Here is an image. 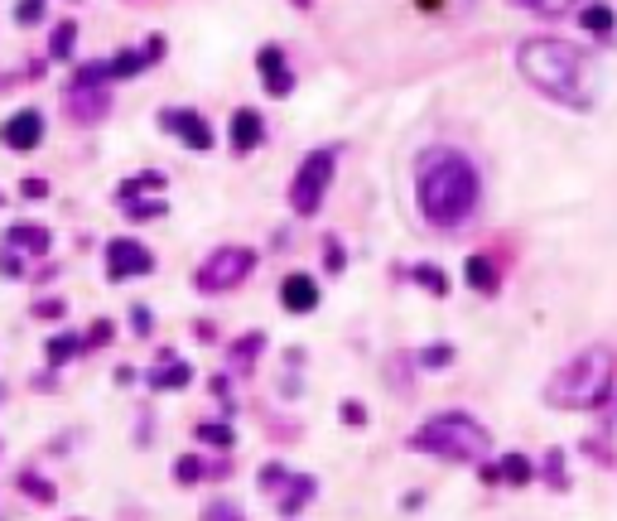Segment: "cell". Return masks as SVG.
<instances>
[{
    "instance_id": "obj_1",
    "label": "cell",
    "mask_w": 617,
    "mask_h": 521,
    "mask_svg": "<svg viewBox=\"0 0 617 521\" xmlns=\"http://www.w3.org/2000/svg\"><path fill=\"white\" fill-rule=\"evenodd\" d=\"M478 198H483V179H478V165L454 150V145H430L415 165V203L425 222L434 227H463V222L478 213Z\"/></svg>"
},
{
    "instance_id": "obj_2",
    "label": "cell",
    "mask_w": 617,
    "mask_h": 521,
    "mask_svg": "<svg viewBox=\"0 0 617 521\" xmlns=\"http://www.w3.org/2000/svg\"><path fill=\"white\" fill-rule=\"evenodd\" d=\"M516 68H521V78L536 87L540 97H550V102H564V107H589V97H584V68H589V54L579 49V44H564V39H526L521 49H516Z\"/></svg>"
},
{
    "instance_id": "obj_3",
    "label": "cell",
    "mask_w": 617,
    "mask_h": 521,
    "mask_svg": "<svg viewBox=\"0 0 617 521\" xmlns=\"http://www.w3.org/2000/svg\"><path fill=\"white\" fill-rule=\"evenodd\" d=\"M617 377V362L608 348H584L579 357H569L560 372L545 382V401L555 411H593L608 401Z\"/></svg>"
},
{
    "instance_id": "obj_4",
    "label": "cell",
    "mask_w": 617,
    "mask_h": 521,
    "mask_svg": "<svg viewBox=\"0 0 617 521\" xmlns=\"http://www.w3.org/2000/svg\"><path fill=\"white\" fill-rule=\"evenodd\" d=\"M487 430L473 420V415L463 411H444L425 420L415 435H410V449L415 454H434V459H444V464H478L487 454Z\"/></svg>"
},
{
    "instance_id": "obj_5",
    "label": "cell",
    "mask_w": 617,
    "mask_h": 521,
    "mask_svg": "<svg viewBox=\"0 0 617 521\" xmlns=\"http://www.w3.org/2000/svg\"><path fill=\"white\" fill-rule=\"evenodd\" d=\"M333 165H338V150H333V145L309 150V155L299 160V174H295V184H290V208H295L299 218H314L323 208V193L333 184Z\"/></svg>"
},
{
    "instance_id": "obj_6",
    "label": "cell",
    "mask_w": 617,
    "mask_h": 521,
    "mask_svg": "<svg viewBox=\"0 0 617 521\" xmlns=\"http://www.w3.org/2000/svg\"><path fill=\"white\" fill-rule=\"evenodd\" d=\"M256 271V251L251 247H217L198 275H193V285L203 290V295H222V290H237L246 275Z\"/></svg>"
},
{
    "instance_id": "obj_7",
    "label": "cell",
    "mask_w": 617,
    "mask_h": 521,
    "mask_svg": "<svg viewBox=\"0 0 617 521\" xmlns=\"http://www.w3.org/2000/svg\"><path fill=\"white\" fill-rule=\"evenodd\" d=\"M63 111L73 116V121H102L111 111V87L107 83H68V92H63Z\"/></svg>"
},
{
    "instance_id": "obj_8",
    "label": "cell",
    "mask_w": 617,
    "mask_h": 521,
    "mask_svg": "<svg viewBox=\"0 0 617 521\" xmlns=\"http://www.w3.org/2000/svg\"><path fill=\"white\" fill-rule=\"evenodd\" d=\"M150 271H155L150 247H140L135 237H116V242H107V275L111 280H131V275H150Z\"/></svg>"
},
{
    "instance_id": "obj_9",
    "label": "cell",
    "mask_w": 617,
    "mask_h": 521,
    "mask_svg": "<svg viewBox=\"0 0 617 521\" xmlns=\"http://www.w3.org/2000/svg\"><path fill=\"white\" fill-rule=\"evenodd\" d=\"M160 126H164V131H174V136L184 140L188 150H213V131H208V121H203L198 111H188V107H164V111H160Z\"/></svg>"
},
{
    "instance_id": "obj_10",
    "label": "cell",
    "mask_w": 617,
    "mask_h": 521,
    "mask_svg": "<svg viewBox=\"0 0 617 521\" xmlns=\"http://www.w3.org/2000/svg\"><path fill=\"white\" fill-rule=\"evenodd\" d=\"M0 140L10 145V150H39L44 145V111L39 107H25V111H15L5 126H0Z\"/></svg>"
},
{
    "instance_id": "obj_11",
    "label": "cell",
    "mask_w": 617,
    "mask_h": 521,
    "mask_svg": "<svg viewBox=\"0 0 617 521\" xmlns=\"http://www.w3.org/2000/svg\"><path fill=\"white\" fill-rule=\"evenodd\" d=\"M256 68H261V78H266L270 97H290V92H295V73L285 68V49L266 44V49L256 54Z\"/></svg>"
},
{
    "instance_id": "obj_12",
    "label": "cell",
    "mask_w": 617,
    "mask_h": 521,
    "mask_svg": "<svg viewBox=\"0 0 617 521\" xmlns=\"http://www.w3.org/2000/svg\"><path fill=\"white\" fill-rule=\"evenodd\" d=\"M280 304L290 309V314H314L319 309V285H314V275H285V285H280Z\"/></svg>"
},
{
    "instance_id": "obj_13",
    "label": "cell",
    "mask_w": 617,
    "mask_h": 521,
    "mask_svg": "<svg viewBox=\"0 0 617 521\" xmlns=\"http://www.w3.org/2000/svg\"><path fill=\"white\" fill-rule=\"evenodd\" d=\"M266 140V121H261V111H251V107H242V111H232V150H256Z\"/></svg>"
},
{
    "instance_id": "obj_14",
    "label": "cell",
    "mask_w": 617,
    "mask_h": 521,
    "mask_svg": "<svg viewBox=\"0 0 617 521\" xmlns=\"http://www.w3.org/2000/svg\"><path fill=\"white\" fill-rule=\"evenodd\" d=\"M49 227H39V222H15L10 232H5V247L10 251H34V256H44L49 251Z\"/></svg>"
},
{
    "instance_id": "obj_15",
    "label": "cell",
    "mask_w": 617,
    "mask_h": 521,
    "mask_svg": "<svg viewBox=\"0 0 617 521\" xmlns=\"http://www.w3.org/2000/svg\"><path fill=\"white\" fill-rule=\"evenodd\" d=\"M145 382L155 386V391H179V386L193 382V367H188V362H179V357L164 353V367H150V377H145Z\"/></svg>"
},
{
    "instance_id": "obj_16",
    "label": "cell",
    "mask_w": 617,
    "mask_h": 521,
    "mask_svg": "<svg viewBox=\"0 0 617 521\" xmlns=\"http://www.w3.org/2000/svg\"><path fill=\"white\" fill-rule=\"evenodd\" d=\"M314 493H319V483H314L309 473H290V493L280 497V512H285V517H299V507Z\"/></svg>"
},
{
    "instance_id": "obj_17",
    "label": "cell",
    "mask_w": 617,
    "mask_h": 521,
    "mask_svg": "<svg viewBox=\"0 0 617 521\" xmlns=\"http://www.w3.org/2000/svg\"><path fill=\"white\" fill-rule=\"evenodd\" d=\"M579 25L589 29V34H613V29H617V10H613V5H603V0H593V5H584Z\"/></svg>"
},
{
    "instance_id": "obj_18",
    "label": "cell",
    "mask_w": 617,
    "mask_h": 521,
    "mask_svg": "<svg viewBox=\"0 0 617 521\" xmlns=\"http://www.w3.org/2000/svg\"><path fill=\"white\" fill-rule=\"evenodd\" d=\"M87 353V338H78V333H58V338H49V362L54 367H68L73 357Z\"/></svg>"
},
{
    "instance_id": "obj_19",
    "label": "cell",
    "mask_w": 617,
    "mask_h": 521,
    "mask_svg": "<svg viewBox=\"0 0 617 521\" xmlns=\"http://www.w3.org/2000/svg\"><path fill=\"white\" fill-rule=\"evenodd\" d=\"M497 473H502V483H511V488H526V483L536 478V468H531V459H526V454H502Z\"/></svg>"
},
{
    "instance_id": "obj_20",
    "label": "cell",
    "mask_w": 617,
    "mask_h": 521,
    "mask_svg": "<svg viewBox=\"0 0 617 521\" xmlns=\"http://www.w3.org/2000/svg\"><path fill=\"white\" fill-rule=\"evenodd\" d=\"M463 271H468V285H473L478 295H492V290H497V266H492L487 256H468Z\"/></svg>"
},
{
    "instance_id": "obj_21",
    "label": "cell",
    "mask_w": 617,
    "mask_h": 521,
    "mask_svg": "<svg viewBox=\"0 0 617 521\" xmlns=\"http://www.w3.org/2000/svg\"><path fill=\"white\" fill-rule=\"evenodd\" d=\"M410 275H415V285H425V290H430L434 300H444V295H449V275L439 271V266H430V261H420Z\"/></svg>"
},
{
    "instance_id": "obj_22",
    "label": "cell",
    "mask_w": 617,
    "mask_h": 521,
    "mask_svg": "<svg viewBox=\"0 0 617 521\" xmlns=\"http://www.w3.org/2000/svg\"><path fill=\"white\" fill-rule=\"evenodd\" d=\"M511 5L531 10V15H540V20H560V15H569L579 0H511Z\"/></svg>"
},
{
    "instance_id": "obj_23",
    "label": "cell",
    "mask_w": 617,
    "mask_h": 521,
    "mask_svg": "<svg viewBox=\"0 0 617 521\" xmlns=\"http://www.w3.org/2000/svg\"><path fill=\"white\" fill-rule=\"evenodd\" d=\"M121 208H126V218L131 222H150V218H164V203L160 198H121Z\"/></svg>"
},
{
    "instance_id": "obj_24",
    "label": "cell",
    "mask_w": 617,
    "mask_h": 521,
    "mask_svg": "<svg viewBox=\"0 0 617 521\" xmlns=\"http://www.w3.org/2000/svg\"><path fill=\"white\" fill-rule=\"evenodd\" d=\"M73 44H78V20H63L49 39V54L54 58H73Z\"/></svg>"
},
{
    "instance_id": "obj_25",
    "label": "cell",
    "mask_w": 617,
    "mask_h": 521,
    "mask_svg": "<svg viewBox=\"0 0 617 521\" xmlns=\"http://www.w3.org/2000/svg\"><path fill=\"white\" fill-rule=\"evenodd\" d=\"M203 473H208V464H203L198 454H184V459L174 464V483H184V488H193V483H203Z\"/></svg>"
},
{
    "instance_id": "obj_26",
    "label": "cell",
    "mask_w": 617,
    "mask_h": 521,
    "mask_svg": "<svg viewBox=\"0 0 617 521\" xmlns=\"http://www.w3.org/2000/svg\"><path fill=\"white\" fill-rule=\"evenodd\" d=\"M198 439H208L213 449H232V425H217V420H208V425H198Z\"/></svg>"
},
{
    "instance_id": "obj_27",
    "label": "cell",
    "mask_w": 617,
    "mask_h": 521,
    "mask_svg": "<svg viewBox=\"0 0 617 521\" xmlns=\"http://www.w3.org/2000/svg\"><path fill=\"white\" fill-rule=\"evenodd\" d=\"M145 189H164V174H140V179H126L121 189H116V198H135V193Z\"/></svg>"
},
{
    "instance_id": "obj_28",
    "label": "cell",
    "mask_w": 617,
    "mask_h": 521,
    "mask_svg": "<svg viewBox=\"0 0 617 521\" xmlns=\"http://www.w3.org/2000/svg\"><path fill=\"white\" fill-rule=\"evenodd\" d=\"M449 362H454V348H449V343H434V348H425V353H420V367H430V372L449 367Z\"/></svg>"
},
{
    "instance_id": "obj_29",
    "label": "cell",
    "mask_w": 617,
    "mask_h": 521,
    "mask_svg": "<svg viewBox=\"0 0 617 521\" xmlns=\"http://www.w3.org/2000/svg\"><path fill=\"white\" fill-rule=\"evenodd\" d=\"M20 488H25L29 497H39V502H54V483H44L39 473H20Z\"/></svg>"
},
{
    "instance_id": "obj_30",
    "label": "cell",
    "mask_w": 617,
    "mask_h": 521,
    "mask_svg": "<svg viewBox=\"0 0 617 521\" xmlns=\"http://www.w3.org/2000/svg\"><path fill=\"white\" fill-rule=\"evenodd\" d=\"M203 521H242V507H237V502H208V507H203Z\"/></svg>"
},
{
    "instance_id": "obj_31",
    "label": "cell",
    "mask_w": 617,
    "mask_h": 521,
    "mask_svg": "<svg viewBox=\"0 0 617 521\" xmlns=\"http://www.w3.org/2000/svg\"><path fill=\"white\" fill-rule=\"evenodd\" d=\"M285 483H290V473H285L280 464H266V468H261V493H280Z\"/></svg>"
},
{
    "instance_id": "obj_32",
    "label": "cell",
    "mask_w": 617,
    "mask_h": 521,
    "mask_svg": "<svg viewBox=\"0 0 617 521\" xmlns=\"http://www.w3.org/2000/svg\"><path fill=\"white\" fill-rule=\"evenodd\" d=\"M261 348H266V338H261V333H251V338H242V343H232V362H251Z\"/></svg>"
},
{
    "instance_id": "obj_33",
    "label": "cell",
    "mask_w": 617,
    "mask_h": 521,
    "mask_svg": "<svg viewBox=\"0 0 617 521\" xmlns=\"http://www.w3.org/2000/svg\"><path fill=\"white\" fill-rule=\"evenodd\" d=\"M39 15H44V0H25V5H20V10H15V20H20V25H39Z\"/></svg>"
},
{
    "instance_id": "obj_34",
    "label": "cell",
    "mask_w": 617,
    "mask_h": 521,
    "mask_svg": "<svg viewBox=\"0 0 617 521\" xmlns=\"http://www.w3.org/2000/svg\"><path fill=\"white\" fill-rule=\"evenodd\" d=\"M323 266H328V271H343V247H338V242H333V237H328V242H323Z\"/></svg>"
},
{
    "instance_id": "obj_35",
    "label": "cell",
    "mask_w": 617,
    "mask_h": 521,
    "mask_svg": "<svg viewBox=\"0 0 617 521\" xmlns=\"http://www.w3.org/2000/svg\"><path fill=\"white\" fill-rule=\"evenodd\" d=\"M545 473H550V483H555V488H564V459L555 454V449H550V459H545Z\"/></svg>"
},
{
    "instance_id": "obj_36",
    "label": "cell",
    "mask_w": 617,
    "mask_h": 521,
    "mask_svg": "<svg viewBox=\"0 0 617 521\" xmlns=\"http://www.w3.org/2000/svg\"><path fill=\"white\" fill-rule=\"evenodd\" d=\"M338 415H343L348 425H367V411H362L357 401H343V406H338Z\"/></svg>"
},
{
    "instance_id": "obj_37",
    "label": "cell",
    "mask_w": 617,
    "mask_h": 521,
    "mask_svg": "<svg viewBox=\"0 0 617 521\" xmlns=\"http://www.w3.org/2000/svg\"><path fill=\"white\" fill-rule=\"evenodd\" d=\"M131 329L140 333V338L150 333V309H145V304H135V309H131Z\"/></svg>"
},
{
    "instance_id": "obj_38",
    "label": "cell",
    "mask_w": 617,
    "mask_h": 521,
    "mask_svg": "<svg viewBox=\"0 0 617 521\" xmlns=\"http://www.w3.org/2000/svg\"><path fill=\"white\" fill-rule=\"evenodd\" d=\"M34 314H39V319H63V300H39Z\"/></svg>"
},
{
    "instance_id": "obj_39",
    "label": "cell",
    "mask_w": 617,
    "mask_h": 521,
    "mask_svg": "<svg viewBox=\"0 0 617 521\" xmlns=\"http://www.w3.org/2000/svg\"><path fill=\"white\" fill-rule=\"evenodd\" d=\"M107 338H111V324L107 319H97V329L87 333V348H97V343H107Z\"/></svg>"
},
{
    "instance_id": "obj_40",
    "label": "cell",
    "mask_w": 617,
    "mask_h": 521,
    "mask_svg": "<svg viewBox=\"0 0 617 521\" xmlns=\"http://www.w3.org/2000/svg\"><path fill=\"white\" fill-rule=\"evenodd\" d=\"M20 193H25V198H44V193H49V184H44V179H25V184H20Z\"/></svg>"
},
{
    "instance_id": "obj_41",
    "label": "cell",
    "mask_w": 617,
    "mask_h": 521,
    "mask_svg": "<svg viewBox=\"0 0 617 521\" xmlns=\"http://www.w3.org/2000/svg\"><path fill=\"white\" fill-rule=\"evenodd\" d=\"M0 271H5V275H20V256H15V251H5V256H0Z\"/></svg>"
},
{
    "instance_id": "obj_42",
    "label": "cell",
    "mask_w": 617,
    "mask_h": 521,
    "mask_svg": "<svg viewBox=\"0 0 617 521\" xmlns=\"http://www.w3.org/2000/svg\"><path fill=\"white\" fill-rule=\"evenodd\" d=\"M295 5H299V10H309V5H314V0H295Z\"/></svg>"
},
{
    "instance_id": "obj_43",
    "label": "cell",
    "mask_w": 617,
    "mask_h": 521,
    "mask_svg": "<svg viewBox=\"0 0 617 521\" xmlns=\"http://www.w3.org/2000/svg\"><path fill=\"white\" fill-rule=\"evenodd\" d=\"M0 401H5V386H0Z\"/></svg>"
},
{
    "instance_id": "obj_44",
    "label": "cell",
    "mask_w": 617,
    "mask_h": 521,
    "mask_svg": "<svg viewBox=\"0 0 617 521\" xmlns=\"http://www.w3.org/2000/svg\"><path fill=\"white\" fill-rule=\"evenodd\" d=\"M0 208H5V193H0Z\"/></svg>"
}]
</instances>
